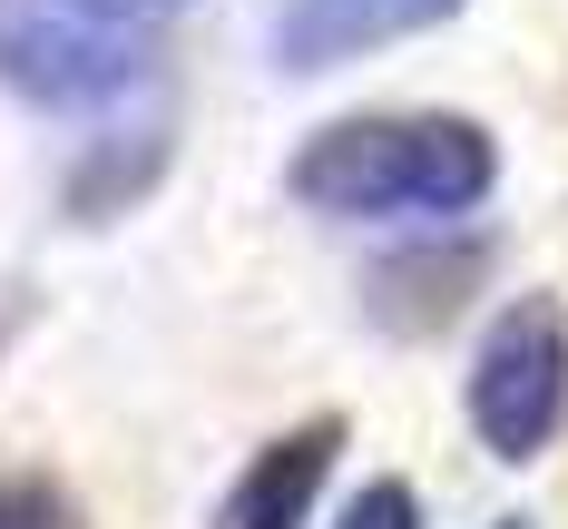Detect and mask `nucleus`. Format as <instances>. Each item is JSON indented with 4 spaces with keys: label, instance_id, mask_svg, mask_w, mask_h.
<instances>
[{
    "label": "nucleus",
    "instance_id": "obj_1",
    "mask_svg": "<svg viewBox=\"0 0 568 529\" xmlns=\"http://www.w3.org/2000/svg\"><path fill=\"white\" fill-rule=\"evenodd\" d=\"M294 206L343 216V226H383V216H470L500 186V147L480 118L452 109H373L334 118L294 147Z\"/></svg>",
    "mask_w": 568,
    "mask_h": 529
},
{
    "label": "nucleus",
    "instance_id": "obj_2",
    "mask_svg": "<svg viewBox=\"0 0 568 529\" xmlns=\"http://www.w3.org/2000/svg\"><path fill=\"white\" fill-rule=\"evenodd\" d=\"M196 0H0V89L50 118L118 109L158 79Z\"/></svg>",
    "mask_w": 568,
    "mask_h": 529
},
{
    "label": "nucleus",
    "instance_id": "obj_3",
    "mask_svg": "<svg viewBox=\"0 0 568 529\" xmlns=\"http://www.w3.org/2000/svg\"><path fill=\"white\" fill-rule=\"evenodd\" d=\"M460 403H470L480 451L510 461V470L559 441V421H568V314H559V294H519V304L490 314Z\"/></svg>",
    "mask_w": 568,
    "mask_h": 529
},
{
    "label": "nucleus",
    "instance_id": "obj_4",
    "mask_svg": "<svg viewBox=\"0 0 568 529\" xmlns=\"http://www.w3.org/2000/svg\"><path fill=\"white\" fill-rule=\"evenodd\" d=\"M334 461H343V411H314V421L275 431V441L226 480V500H216L206 529H304L314 500H324V480H334Z\"/></svg>",
    "mask_w": 568,
    "mask_h": 529
},
{
    "label": "nucleus",
    "instance_id": "obj_5",
    "mask_svg": "<svg viewBox=\"0 0 568 529\" xmlns=\"http://www.w3.org/2000/svg\"><path fill=\"white\" fill-rule=\"evenodd\" d=\"M460 0H284L275 10V59L284 69H343L363 50H393L412 30H442Z\"/></svg>",
    "mask_w": 568,
    "mask_h": 529
},
{
    "label": "nucleus",
    "instance_id": "obj_6",
    "mask_svg": "<svg viewBox=\"0 0 568 529\" xmlns=\"http://www.w3.org/2000/svg\"><path fill=\"white\" fill-rule=\"evenodd\" d=\"M480 245H442V255H402V265H383L373 275V324H393V334H442L460 304H470V285H480Z\"/></svg>",
    "mask_w": 568,
    "mask_h": 529
},
{
    "label": "nucleus",
    "instance_id": "obj_7",
    "mask_svg": "<svg viewBox=\"0 0 568 529\" xmlns=\"http://www.w3.org/2000/svg\"><path fill=\"white\" fill-rule=\"evenodd\" d=\"M158 167H168V128H148L138 147H99L89 167L69 176V216H79V226H99V216H118V206H128V196H138V186H148Z\"/></svg>",
    "mask_w": 568,
    "mask_h": 529
},
{
    "label": "nucleus",
    "instance_id": "obj_8",
    "mask_svg": "<svg viewBox=\"0 0 568 529\" xmlns=\"http://www.w3.org/2000/svg\"><path fill=\"white\" fill-rule=\"evenodd\" d=\"M0 529H89V510L59 470H0Z\"/></svg>",
    "mask_w": 568,
    "mask_h": 529
},
{
    "label": "nucleus",
    "instance_id": "obj_9",
    "mask_svg": "<svg viewBox=\"0 0 568 529\" xmlns=\"http://www.w3.org/2000/svg\"><path fill=\"white\" fill-rule=\"evenodd\" d=\"M334 529H422V490L383 470V480H363V490L343 500V520H334Z\"/></svg>",
    "mask_w": 568,
    "mask_h": 529
},
{
    "label": "nucleus",
    "instance_id": "obj_10",
    "mask_svg": "<svg viewBox=\"0 0 568 529\" xmlns=\"http://www.w3.org/2000/svg\"><path fill=\"white\" fill-rule=\"evenodd\" d=\"M490 529H539V520H490Z\"/></svg>",
    "mask_w": 568,
    "mask_h": 529
}]
</instances>
